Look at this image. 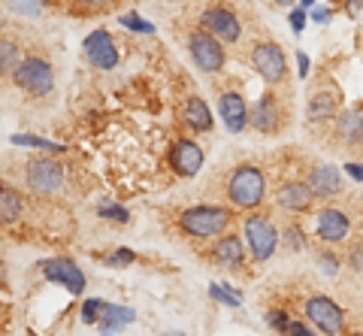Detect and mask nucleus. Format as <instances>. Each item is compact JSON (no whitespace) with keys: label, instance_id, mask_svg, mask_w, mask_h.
<instances>
[{"label":"nucleus","instance_id":"412c9836","mask_svg":"<svg viewBox=\"0 0 363 336\" xmlns=\"http://www.w3.org/2000/svg\"><path fill=\"white\" fill-rule=\"evenodd\" d=\"M336 106H339L336 91H318V94H312L309 106H306V116H309V121H324L333 116Z\"/></svg>","mask_w":363,"mask_h":336},{"label":"nucleus","instance_id":"f3484780","mask_svg":"<svg viewBox=\"0 0 363 336\" xmlns=\"http://www.w3.org/2000/svg\"><path fill=\"white\" fill-rule=\"evenodd\" d=\"M276 200H279V206H285L288 212H309L315 197L306 182H285L276 191Z\"/></svg>","mask_w":363,"mask_h":336},{"label":"nucleus","instance_id":"a19ab883","mask_svg":"<svg viewBox=\"0 0 363 336\" xmlns=\"http://www.w3.org/2000/svg\"><path fill=\"white\" fill-rule=\"evenodd\" d=\"M288 237H291V245H294V249H297V245L303 242V233H300L297 228H291V230H288Z\"/></svg>","mask_w":363,"mask_h":336},{"label":"nucleus","instance_id":"473e14b6","mask_svg":"<svg viewBox=\"0 0 363 336\" xmlns=\"http://www.w3.org/2000/svg\"><path fill=\"white\" fill-rule=\"evenodd\" d=\"M288 21H291V30H294V33H303V28H306V21H309V16H306V9L300 6V9H294Z\"/></svg>","mask_w":363,"mask_h":336},{"label":"nucleus","instance_id":"f257e3e1","mask_svg":"<svg viewBox=\"0 0 363 336\" xmlns=\"http://www.w3.org/2000/svg\"><path fill=\"white\" fill-rule=\"evenodd\" d=\"M264 194H267L264 173L252 164L236 167V173L230 176V182H227V197H230V203L240 206V209H255L260 200H264Z\"/></svg>","mask_w":363,"mask_h":336},{"label":"nucleus","instance_id":"1a4fd4ad","mask_svg":"<svg viewBox=\"0 0 363 336\" xmlns=\"http://www.w3.org/2000/svg\"><path fill=\"white\" fill-rule=\"evenodd\" d=\"M82 52L91 67L97 70H112L118 64V52H116V40L109 37V30H94L88 33L85 43H82Z\"/></svg>","mask_w":363,"mask_h":336},{"label":"nucleus","instance_id":"2eb2a0df","mask_svg":"<svg viewBox=\"0 0 363 336\" xmlns=\"http://www.w3.org/2000/svg\"><path fill=\"white\" fill-rule=\"evenodd\" d=\"M309 191L312 197H336L339 191H342V176H339L336 167H315L312 176H309Z\"/></svg>","mask_w":363,"mask_h":336},{"label":"nucleus","instance_id":"6e6552de","mask_svg":"<svg viewBox=\"0 0 363 336\" xmlns=\"http://www.w3.org/2000/svg\"><path fill=\"white\" fill-rule=\"evenodd\" d=\"M252 61L257 67V73L264 76V82H269V85L281 82V79H285V73H288L285 52H281L276 43H260V46H255Z\"/></svg>","mask_w":363,"mask_h":336},{"label":"nucleus","instance_id":"c756f323","mask_svg":"<svg viewBox=\"0 0 363 336\" xmlns=\"http://www.w3.org/2000/svg\"><path fill=\"white\" fill-rule=\"evenodd\" d=\"M100 215H104V218H112V221H128L130 218V212L128 209H124V206H116V203H104V206H100Z\"/></svg>","mask_w":363,"mask_h":336},{"label":"nucleus","instance_id":"c03bdc74","mask_svg":"<svg viewBox=\"0 0 363 336\" xmlns=\"http://www.w3.org/2000/svg\"><path fill=\"white\" fill-rule=\"evenodd\" d=\"M6 279V270H4V261H0V282H4Z\"/></svg>","mask_w":363,"mask_h":336},{"label":"nucleus","instance_id":"f03ea898","mask_svg":"<svg viewBox=\"0 0 363 336\" xmlns=\"http://www.w3.org/2000/svg\"><path fill=\"white\" fill-rule=\"evenodd\" d=\"M179 224L188 237L212 240V237H218V233H224V228L230 224V212L224 206H194V209L182 212Z\"/></svg>","mask_w":363,"mask_h":336},{"label":"nucleus","instance_id":"a18cd8bd","mask_svg":"<svg viewBox=\"0 0 363 336\" xmlns=\"http://www.w3.org/2000/svg\"><path fill=\"white\" fill-rule=\"evenodd\" d=\"M276 4H279V6H288V4H294V0H276Z\"/></svg>","mask_w":363,"mask_h":336},{"label":"nucleus","instance_id":"39448f33","mask_svg":"<svg viewBox=\"0 0 363 336\" xmlns=\"http://www.w3.org/2000/svg\"><path fill=\"white\" fill-rule=\"evenodd\" d=\"M188 49H191V58H194V64L200 67V70L206 73H218L227 55L221 49V40H215L209 30H194L188 37Z\"/></svg>","mask_w":363,"mask_h":336},{"label":"nucleus","instance_id":"c9c22d12","mask_svg":"<svg viewBox=\"0 0 363 336\" xmlns=\"http://www.w3.org/2000/svg\"><path fill=\"white\" fill-rule=\"evenodd\" d=\"M297 70H300V79L309 76V55L306 52H297Z\"/></svg>","mask_w":363,"mask_h":336},{"label":"nucleus","instance_id":"58836bf2","mask_svg":"<svg viewBox=\"0 0 363 336\" xmlns=\"http://www.w3.org/2000/svg\"><path fill=\"white\" fill-rule=\"evenodd\" d=\"M321 267H324V270L330 273V276L339 270V264H336V257H333V254H321Z\"/></svg>","mask_w":363,"mask_h":336},{"label":"nucleus","instance_id":"de8ad7c7","mask_svg":"<svg viewBox=\"0 0 363 336\" xmlns=\"http://www.w3.org/2000/svg\"><path fill=\"white\" fill-rule=\"evenodd\" d=\"M351 336H363V333H351Z\"/></svg>","mask_w":363,"mask_h":336},{"label":"nucleus","instance_id":"4be33fe9","mask_svg":"<svg viewBox=\"0 0 363 336\" xmlns=\"http://www.w3.org/2000/svg\"><path fill=\"white\" fill-rule=\"evenodd\" d=\"M339 137L345 142H360L363 140V109H348L339 116Z\"/></svg>","mask_w":363,"mask_h":336},{"label":"nucleus","instance_id":"7ed1b4c3","mask_svg":"<svg viewBox=\"0 0 363 336\" xmlns=\"http://www.w3.org/2000/svg\"><path fill=\"white\" fill-rule=\"evenodd\" d=\"M13 79H16V85L21 88V91H28L30 97H43V94L52 91L55 73H52L49 61H43V58H28V61H21V64L16 67Z\"/></svg>","mask_w":363,"mask_h":336},{"label":"nucleus","instance_id":"4468645a","mask_svg":"<svg viewBox=\"0 0 363 336\" xmlns=\"http://www.w3.org/2000/svg\"><path fill=\"white\" fill-rule=\"evenodd\" d=\"M252 121H255V128L257 130H264V133H276L281 128V109H279V97L267 91L264 97L255 103V112H252Z\"/></svg>","mask_w":363,"mask_h":336},{"label":"nucleus","instance_id":"f704fd0d","mask_svg":"<svg viewBox=\"0 0 363 336\" xmlns=\"http://www.w3.org/2000/svg\"><path fill=\"white\" fill-rule=\"evenodd\" d=\"M330 18H333V13H330L327 6H315V9H312V21H318V25H327Z\"/></svg>","mask_w":363,"mask_h":336},{"label":"nucleus","instance_id":"c85d7f7f","mask_svg":"<svg viewBox=\"0 0 363 336\" xmlns=\"http://www.w3.org/2000/svg\"><path fill=\"white\" fill-rule=\"evenodd\" d=\"M121 25L128 28V30H136V33H155V28L149 25V21L145 18H140V16H121Z\"/></svg>","mask_w":363,"mask_h":336},{"label":"nucleus","instance_id":"ea45409f","mask_svg":"<svg viewBox=\"0 0 363 336\" xmlns=\"http://www.w3.org/2000/svg\"><path fill=\"white\" fill-rule=\"evenodd\" d=\"M79 4H85L88 9H104L109 4H116V0H79Z\"/></svg>","mask_w":363,"mask_h":336},{"label":"nucleus","instance_id":"a878e982","mask_svg":"<svg viewBox=\"0 0 363 336\" xmlns=\"http://www.w3.org/2000/svg\"><path fill=\"white\" fill-rule=\"evenodd\" d=\"M16 145H28V149H43V152H64V145L52 142V140H43V137H28V133H18L13 137Z\"/></svg>","mask_w":363,"mask_h":336},{"label":"nucleus","instance_id":"e433bc0d","mask_svg":"<svg viewBox=\"0 0 363 336\" xmlns=\"http://www.w3.org/2000/svg\"><path fill=\"white\" fill-rule=\"evenodd\" d=\"M345 173L354 179V182H363V164H354V161L345 164Z\"/></svg>","mask_w":363,"mask_h":336},{"label":"nucleus","instance_id":"79ce46f5","mask_svg":"<svg viewBox=\"0 0 363 336\" xmlns=\"http://www.w3.org/2000/svg\"><path fill=\"white\" fill-rule=\"evenodd\" d=\"M360 9H363V0H348V13L351 16H357Z\"/></svg>","mask_w":363,"mask_h":336},{"label":"nucleus","instance_id":"7c9ffc66","mask_svg":"<svg viewBox=\"0 0 363 336\" xmlns=\"http://www.w3.org/2000/svg\"><path fill=\"white\" fill-rule=\"evenodd\" d=\"M133 261H136V254H133L130 249H118V252H112V254L106 257L109 267H128V264H133Z\"/></svg>","mask_w":363,"mask_h":336},{"label":"nucleus","instance_id":"9b49d317","mask_svg":"<svg viewBox=\"0 0 363 336\" xmlns=\"http://www.w3.org/2000/svg\"><path fill=\"white\" fill-rule=\"evenodd\" d=\"M43 276L49 282H58L64 285L70 294H82L85 291V273L70 261V257H55V261H45L43 264Z\"/></svg>","mask_w":363,"mask_h":336},{"label":"nucleus","instance_id":"aec40b11","mask_svg":"<svg viewBox=\"0 0 363 336\" xmlns=\"http://www.w3.org/2000/svg\"><path fill=\"white\" fill-rule=\"evenodd\" d=\"M133 321H136V312L130 306L106 303L104 306V318H100V333L112 336V333H118L121 327H128V324H133Z\"/></svg>","mask_w":363,"mask_h":336},{"label":"nucleus","instance_id":"ddd939ff","mask_svg":"<svg viewBox=\"0 0 363 336\" xmlns=\"http://www.w3.org/2000/svg\"><path fill=\"white\" fill-rule=\"evenodd\" d=\"M218 112H221V121L227 125V130H230V133L245 130V125H248V109H245V100L240 94H233V91L221 94L218 97Z\"/></svg>","mask_w":363,"mask_h":336},{"label":"nucleus","instance_id":"9d476101","mask_svg":"<svg viewBox=\"0 0 363 336\" xmlns=\"http://www.w3.org/2000/svg\"><path fill=\"white\" fill-rule=\"evenodd\" d=\"M200 21H203V30H209L215 40H224V43L240 40V18L227 6H209L206 13L200 16Z\"/></svg>","mask_w":363,"mask_h":336},{"label":"nucleus","instance_id":"cd10ccee","mask_svg":"<svg viewBox=\"0 0 363 336\" xmlns=\"http://www.w3.org/2000/svg\"><path fill=\"white\" fill-rule=\"evenodd\" d=\"M209 297H212V300H218V303H224V306H233V309H240V303H242L240 297L230 294V291L221 288V285H209Z\"/></svg>","mask_w":363,"mask_h":336},{"label":"nucleus","instance_id":"dca6fc26","mask_svg":"<svg viewBox=\"0 0 363 336\" xmlns=\"http://www.w3.org/2000/svg\"><path fill=\"white\" fill-rule=\"evenodd\" d=\"M212 257H215V264L227 267V270H236V267H242V261H245L242 240L233 237V233H227V237H218V242L212 245Z\"/></svg>","mask_w":363,"mask_h":336},{"label":"nucleus","instance_id":"20e7f679","mask_svg":"<svg viewBox=\"0 0 363 336\" xmlns=\"http://www.w3.org/2000/svg\"><path fill=\"white\" fill-rule=\"evenodd\" d=\"M245 242H248V252H252L255 261H267L279 245V233L267 215H248L245 218Z\"/></svg>","mask_w":363,"mask_h":336},{"label":"nucleus","instance_id":"bb28decb","mask_svg":"<svg viewBox=\"0 0 363 336\" xmlns=\"http://www.w3.org/2000/svg\"><path fill=\"white\" fill-rule=\"evenodd\" d=\"M104 300H97V297H88L85 303H82V321L85 324H100V318H104Z\"/></svg>","mask_w":363,"mask_h":336},{"label":"nucleus","instance_id":"5701e85b","mask_svg":"<svg viewBox=\"0 0 363 336\" xmlns=\"http://www.w3.org/2000/svg\"><path fill=\"white\" fill-rule=\"evenodd\" d=\"M21 215V197L16 188L0 185V224H13Z\"/></svg>","mask_w":363,"mask_h":336},{"label":"nucleus","instance_id":"72a5a7b5","mask_svg":"<svg viewBox=\"0 0 363 336\" xmlns=\"http://www.w3.org/2000/svg\"><path fill=\"white\" fill-rule=\"evenodd\" d=\"M285 336H318L309 324H303V321H291L288 324V330H285Z\"/></svg>","mask_w":363,"mask_h":336},{"label":"nucleus","instance_id":"b1692460","mask_svg":"<svg viewBox=\"0 0 363 336\" xmlns=\"http://www.w3.org/2000/svg\"><path fill=\"white\" fill-rule=\"evenodd\" d=\"M18 46L13 40H0V70L4 73H16V67H18Z\"/></svg>","mask_w":363,"mask_h":336},{"label":"nucleus","instance_id":"49530a36","mask_svg":"<svg viewBox=\"0 0 363 336\" xmlns=\"http://www.w3.org/2000/svg\"><path fill=\"white\" fill-rule=\"evenodd\" d=\"M0 30H4V13H0Z\"/></svg>","mask_w":363,"mask_h":336},{"label":"nucleus","instance_id":"0eeeda50","mask_svg":"<svg viewBox=\"0 0 363 336\" xmlns=\"http://www.w3.org/2000/svg\"><path fill=\"white\" fill-rule=\"evenodd\" d=\"M28 185L37 194H55L64 185V167L52 158H37L28 164Z\"/></svg>","mask_w":363,"mask_h":336},{"label":"nucleus","instance_id":"37998d69","mask_svg":"<svg viewBox=\"0 0 363 336\" xmlns=\"http://www.w3.org/2000/svg\"><path fill=\"white\" fill-rule=\"evenodd\" d=\"M300 4H303V9H306V6H315L318 0H300Z\"/></svg>","mask_w":363,"mask_h":336},{"label":"nucleus","instance_id":"4c0bfd02","mask_svg":"<svg viewBox=\"0 0 363 336\" xmlns=\"http://www.w3.org/2000/svg\"><path fill=\"white\" fill-rule=\"evenodd\" d=\"M351 264H354L357 270L363 273V242H357L354 249H351Z\"/></svg>","mask_w":363,"mask_h":336},{"label":"nucleus","instance_id":"423d86ee","mask_svg":"<svg viewBox=\"0 0 363 336\" xmlns=\"http://www.w3.org/2000/svg\"><path fill=\"white\" fill-rule=\"evenodd\" d=\"M306 318H309L315 327L321 333H327V336L342 333V324H345L342 309H339L330 297H312L309 303H306Z\"/></svg>","mask_w":363,"mask_h":336},{"label":"nucleus","instance_id":"393cba45","mask_svg":"<svg viewBox=\"0 0 363 336\" xmlns=\"http://www.w3.org/2000/svg\"><path fill=\"white\" fill-rule=\"evenodd\" d=\"M9 9L25 18H37V16H43L45 0H9Z\"/></svg>","mask_w":363,"mask_h":336},{"label":"nucleus","instance_id":"2f4dec72","mask_svg":"<svg viewBox=\"0 0 363 336\" xmlns=\"http://www.w3.org/2000/svg\"><path fill=\"white\" fill-rule=\"evenodd\" d=\"M267 321H269V327H272V330H279V333H285V330H288V324H291V318L285 315V312H269Z\"/></svg>","mask_w":363,"mask_h":336},{"label":"nucleus","instance_id":"f8f14e48","mask_svg":"<svg viewBox=\"0 0 363 336\" xmlns=\"http://www.w3.org/2000/svg\"><path fill=\"white\" fill-rule=\"evenodd\" d=\"M169 164H173V170L185 179L197 176L200 167H203V149L194 140H176L169 145Z\"/></svg>","mask_w":363,"mask_h":336},{"label":"nucleus","instance_id":"6ab92c4d","mask_svg":"<svg viewBox=\"0 0 363 336\" xmlns=\"http://www.w3.org/2000/svg\"><path fill=\"white\" fill-rule=\"evenodd\" d=\"M182 118H185V125L191 130H197V133L212 130V112L206 106V100H200V97H188L185 100V106H182Z\"/></svg>","mask_w":363,"mask_h":336},{"label":"nucleus","instance_id":"a211bd4d","mask_svg":"<svg viewBox=\"0 0 363 336\" xmlns=\"http://www.w3.org/2000/svg\"><path fill=\"white\" fill-rule=\"evenodd\" d=\"M318 237L324 242H339L348 237V218L339 209H324L318 215Z\"/></svg>","mask_w":363,"mask_h":336}]
</instances>
